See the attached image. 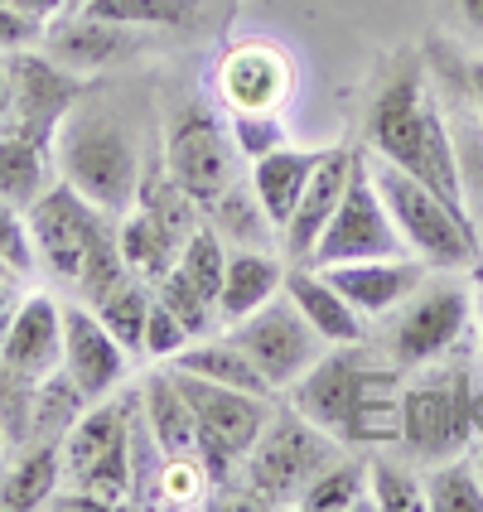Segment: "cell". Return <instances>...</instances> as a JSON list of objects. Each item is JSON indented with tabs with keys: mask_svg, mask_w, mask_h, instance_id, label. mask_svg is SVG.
<instances>
[{
	"mask_svg": "<svg viewBox=\"0 0 483 512\" xmlns=\"http://www.w3.org/2000/svg\"><path fill=\"white\" fill-rule=\"evenodd\" d=\"M141 406V387L121 397L87 401V411L63 435V484L97 493L107 508H131L136 503V479H131V421Z\"/></svg>",
	"mask_w": 483,
	"mask_h": 512,
	"instance_id": "cell-5",
	"label": "cell"
},
{
	"mask_svg": "<svg viewBox=\"0 0 483 512\" xmlns=\"http://www.w3.org/2000/svg\"><path fill=\"white\" fill-rule=\"evenodd\" d=\"M5 455H10V440H5V430H0V469H5Z\"/></svg>",
	"mask_w": 483,
	"mask_h": 512,
	"instance_id": "cell-50",
	"label": "cell"
},
{
	"mask_svg": "<svg viewBox=\"0 0 483 512\" xmlns=\"http://www.w3.org/2000/svg\"><path fill=\"white\" fill-rule=\"evenodd\" d=\"M5 73H10V116L15 126L34 136V141L54 145L63 116L83 102L87 78L63 68L58 58L39 54V49H20V54L5 58Z\"/></svg>",
	"mask_w": 483,
	"mask_h": 512,
	"instance_id": "cell-13",
	"label": "cell"
},
{
	"mask_svg": "<svg viewBox=\"0 0 483 512\" xmlns=\"http://www.w3.org/2000/svg\"><path fill=\"white\" fill-rule=\"evenodd\" d=\"M87 15L131 29H194L208 20V0H92Z\"/></svg>",
	"mask_w": 483,
	"mask_h": 512,
	"instance_id": "cell-31",
	"label": "cell"
},
{
	"mask_svg": "<svg viewBox=\"0 0 483 512\" xmlns=\"http://www.w3.org/2000/svg\"><path fill=\"white\" fill-rule=\"evenodd\" d=\"M368 493L372 508L382 512H421L426 508V479L392 455H372L368 459Z\"/></svg>",
	"mask_w": 483,
	"mask_h": 512,
	"instance_id": "cell-36",
	"label": "cell"
},
{
	"mask_svg": "<svg viewBox=\"0 0 483 512\" xmlns=\"http://www.w3.org/2000/svg\"><path fill=\"white\" fill-rule=\"evenodd\" d=\"M372 368V353L358 343H329L324 358L314 363L295 387H290V406L300 416H310L319 430H329L343 445V430L353 421V406H358V392H363V377Z\"/></svg>",
	"mask_w": 483,
	"mask_h": 512,
	"instance_id": "cell-14",
	"label": "cell"
},
{
	"mask_svg": "<svg viewBox=\"0 0 483 512\" xmlns=\"http://www.w3.org/2000/svg\"><path fill=\"white\" fill-rule=\"evenodd\" d=\"M319 160H324V150H305V145H290V141L276 145L271 155L252 160V194L266 208V218L276 223V232L290 223V213H295V203H300Z\"/></svg>",
	"mask_w": 483,
	"mask_h": 512,
	"instance_id": "cell-22",
	"label": "cell"
},
{
	"mask_svg": "<svg viewBox=\"0 0 483 512\" xmlns=\"http://www.w3.org/2000/svg\"><path fill=\"white\" fill-rule=\"evenodd\" d=\"M15 310H20V290H15V281H5L0 285V339H5V329H10Z\"/></svg>",
	"mask_w": 483,
	"mask_h": 512,
	"instance_id": "cell-45",
	"label": "cell"
},
{
	"mask_svg": "<svg viewBox=\"0 0 483 512\" xmlns=\"http://www.w3.org/2000/svg\"><path fill=\"white\" fill-rule=\"evenodd\" d=\"M334 455H339V440L314 426L310 416H300L295 406L271 411V421L252 445V455L242 459V474L232 488H247L242 503H252V508H295L305 484Z\"/></svg>",
	"mask_w": 483,
	"mask_h": 512,
	"instance_id": "cell-6",
	"label": "cell"
},
{
	"mask_svg": "<svg viewBox=\"0 0 483 512\" xmlns=\"http://www.w3.org/2000/svg\"><path fill=\"white\" fill-rule=\"evenodd\" d=\"M474 464H479V474H483V450H479V455H474Z\"/></svg>",
	"mask_w": 483,
	"mask_h": 512,
	"instance_id": "cell-54",
	"label": "cell"
},
{
	"mask_svg": "<svg viewBox=\"0 0 483 512\" xmlns=\"http://www.w3.org/2000/svg\"><path fill=\"white\" fill-rule=\"evenodd\" d=\"M469 97H474V107H479V116H483V58L469 63Z\"/></svg>",
	"mask_w": 483,
	"mask_h": 512,
	"instance_id": "cell-47",
	"label": "cell"
},
{
	"mask_svg": "<svg viewBox=\"0 0 483 512\" xmlns=\"http://www.w3.org/2000/svg\"><path fill=\"white\" fill-rule=\"evenodd\" d=\"M174 372V368H170ZM184 382V397L194 406V426H199V459L208 464L213 484L232 488L242 474V459L252 455V445L261 440V430L271 421V401L256 392H237V387H218L189 372H174Z\"/></svg>",
	"mask_w": 483,
	"mask_h": 512,
	"instance_id": "cell-8",
	"label": "cell"
},
{
	"mask_svg": "<svg viewBox=\"0 0 483 512\" xmlns=\"http://www.w3.org/2000/svg\"><path fill=\"white\" fill-rule=\"evenodd\" d=\"M87 411V397L83 387L68 377V372L58 368L49 377H39L34 382V416H29V445L34 440H63L73 421Z\"/></svg>",
	"mask_w": 483,
	"mask_h": 512,
	"instance_id": "cell-32",
	"label": "cell"
},
{
	"mask_svg": "<svg viewBox=\"0 0 483 512\" xmlns=\"http://www.w3.org/2000/svg\"><path fill=\"white\" fill-rule=\"evenodd\" d=\"M363 503H372L368 464L353 455H334L310 484H305V493L295 498L300 512H348V508H363Z\"/></svg>",
	"mask_w": 483,
	"mask_h": 512,
	"instance_id": "cell-29",
	"label": "cell"
},
{
	"mask_svg": "<svg viewBox=\"0 0 483 512\" xmlns=\"http://www.w3.org/2000/svg\"><path fill=\"white\" fill-rule=\"evenodd\" d=\"M116 237H121V256H126L131 276H141V281H150V285L170 271L174 261H179V247L189 242V237H179L165 218H155L141 203H131V208L121 213Z\"/></svg>",
	"mask_w": 483,
	"mask_h": 512,
	"instance_id": "cell-27",
	"label": "cell"
},
{
	"mask_svg": "<svg viewBox=\"0 0 483 512\" xmlns=\"http://www.w3.org/2000/svg\"><path fill=\"white\" fill-rule=\"evenodd\" d=\"M368 256H411V247L401 242L397 223H392L387 203L377 194V179L368 170V150H358L348 189H343L339 208H334L329 228L319 232L305 266H339V261H368Z\"/></svg>",
	"mask_w": 483,
	"mask_h": 512,
	"instance_id": "cell-10",
	"label": "cell"
},
{
	"mask_svg": "<svg viewBox=\"0 0 483 512\" xmlns=\"http://www.w3.org/2000/svg\"><path fill=\"white\" fill-rule=\"evenodd\" d=\"M54 165L102 213H126L141 194V141L107 102H78L54 136Z\"/></svg>",
	"mask_w": 483,
	"mask_h": 512,
	"instance_id": "cell-3",
	"label": "cell"
},
{
	"mask_svg": "<svg viewBox=\"0 0 483 512\" xmlns=\"http://www.w3.org/2000/svg\"><path fill=\"white\" fill-rule=\"evenodd\" d=\"M483 430V401L474 397V372H426L401 387V450L421 464L464 455Z\"/></svg>",
	"mask_w": 483,
	"mask_h": 512,
	"instance_id": "cell-7",
	"label": "cell"
},
{
	"mask_svg": "<svg viewBox=\"0 0 483 512\" xmlns=\"http://www.w3.org/2000/svg\"><path fill=\"white\" fill-rule=\"evenodd\" d=\"M0 256L15 266V276H29L39 261H34V242H29V223H25V208L0 199Z\"/></svg>",
	"mask_w": 483,
	"mask_h": 512,
	"instance_id": "cell-41",
	"label": "cell"
},
{
	"mask_svg": "<svg viewBox=\"0 0 483 512\" xmlns=\"http://www.w3.org/2000/svg\"><path fill=\"white\" fill-rule=\"evenodd\" d=\"M29 416H34V382L0 363V430L10 445H29Z\"/></svg>",
	"mask_w": 483,
	"mask_h": 512,
	"instance_id": "cell-39",
	"label": "cell"
},
{
	"mask_svg": "<svg viewBox=\"0 0 483 512\" xmlns=\"http://www.w3.org/2000/svg\"><path fill=\"white\" fill-rule=\"evenodd\" d=\"M184 343H189V329L174 319V310H165V305L155 300V305H150V319H145V358L170 363Z\"/></svg>",
	"mask_w": 483,
	"mask_h": 512,
	"instance_id": "cell-42",
	"label": "cell"
},
{
	"mask_svg": "<svg viewBox=\"0 0 483 512\" xmlns=\"http://www.w3.org/2000/svg\"><path fill=\"white\" fill-rule=\"evenodd\" d=\"M474 319H479V334H483V300H479V310H474Z\"/></svg>",
	"mask_w": 483,
	"mask_h": 512,
	"instance_id": "cell-53",
	"label": "cell"
},
{
	"mask_svg": "<svg viewBox=\"0 0 483 512\" xmlns=\"http://www.w3.org/2000/svg\"><path fill=\"white\" fill-rule=\"evenodd\" d=\"M44 54L87 78V73L116 68L121 58L136 54V29L97 20V15H87V10H73V15L49 20V29H44Z\"/></svg>",
	"mask_w": 483,
	"mask_h": 512,
	"instance_id": "cell-19",
	"label": "cell"
},
{
	"mask_svg": "<svg viewBox=\"0 0 483 512\" xmlns=\"http://www.w3.org/2000/svg\"><path fill=\"white\" fill-rule=\"evenodd\" d=\"M107 218L112 213H102L92 199H83L73 184H49L25 208L34 261L58 281L78 285L87 305H102L116 285L131 281L121 237Z\"/></svg>",
	"mask_w": 483,
	"mask_h": 512,
	"instance_id": "cell-1",
	"label": "cell"
},
{
	"mask_svg": "<svg viewBox=\"0 0 483 512\" xmlns=\"http://www.w3.org/2000/svg\"><path fill=\"white\" fill-rule=\"evenodd\" d=\"M314 271H324V281L363 319L397 314L430 276L421 256H368V261H339V266H314Z\"/></svg>",
	"mask_w": 483,
	"mask_h": 512,
	"instance_id": "cell-16",
	"label": "cell"
},
{
	"mask_svg": "<svg viewBox=\"0 0 483 512\" xmlns=\"http://www.w3.org/2000/svg\"><path fill=\"white\" fill-rule=\"evenodd\" d=\"M237 145H232V131L203 107H189V112L174 116L170 141H165V165H170V179L194 194L199 208H208L213 199H223L232 184H237Z\"/></svg>",
	"mask_w": 483,
	"mask_h": 512,
	"instance_id": "cell-12",
	"label": "cell"
},
{
	"mask_svg": "<svg viewBox=\"0 0 483 512\" xmlns=\"http://www.w3.org/2000/svg\"><path fill=\"white\" fill-rule=\"evenodd\" d=\"M155 300L174 310V319L189 329V339H208V334H218L223 329V319H218V300H208L199 285L189 281L179 266H170L160 281H155Z\"/></svg>",
	"mask_w": 483,
	"mask_h": 512,
	"instance_id": "cell-35",
	"label": "cell"
},
{
	"mask_svg": "<svg viewBox=\"0 0 483 512\" xmlns=\"http://www.w3.org/2000/svg\"><path fill=\"white\" fill-rule=\"evenodd\" d=\"M459 15H464V25L483 34V0H459Z\"/></svg>",
	"mask_w": 483,
	"mask_h": 512,
	"instance_id": "cell-46",
	"label": "cell"
},
{
	"mask_svg": "<svg viewBox=\"0 0 483 512\" xmlns=\"http://www.w3.org/2000/svg\"><path fill=\"white\" fill-rule=\"evenodd\" d=\"M49 165H54V145L25 136L20 126L0 131V199L29 208L49 189Z\"/></svg>",
	"mask_w": 483,
	"mask_h": 512,
	"instance_id": "cell-28",
	"label": "cell"
},
{
	"mask_svg": "<svg viewBox=\"0 0 483 512\" xmlns=\"http://www.w3.org/2000/svg\"><path fill=\"white\" fill-rule=\"evenodd\" d=\"M10 116V73H5V63H0V121Z\"/></svg>",
	"mask_w": 483,
	"mask_h": 512,
	"instance_id": "cell-48",
	"label": "cell"
},
{
	"mask_svg": "<svg viewBox=\"0 0 483 512\" xmlns=\"http://www.w3.org/2000/svg\"><path fill=\"white\" fill-rule=\"evenodd\" d=\"M353 160H358L353 145H334V150L324 145V160L314 165L310 184H305V194H300L295 213H290V223L281 228V247L295 256V261H310L319 232L329 228V218H334V208H339L343 189H348Z\"/></svg>",
	"mask_w": 483,
	"mask_h": 512,
	"instance_id": "cell-20",
	"label": "cell"
},
{
	"mask_svg": "<svg viewBox=\"0 0 483 512\" xmlns=\"http://www.w3.org/2000/svg\"><path fill=\"white\" fill-rule=\"evenodd\" d=\"M213 488L218 484H213V474H208V464H203L199 455H174V459H165V469H160L155 503H160V508H194Z\"/></svg>",
	"mask_w": 483,
	"mask_h": 512,
	"instance_id": "cell-38",
	"label": "cell"
},
{
	"mask_svg": "<svg viewBox=\"0 0 483 512\" xmlns=\"http://www.w3.org/2000/svg\"><path fill=\"white\" fill-rule=\"evenodd\" d=\"M141 411L150 421V435L160 440L165 455H199V426L194 406L184 397V382L174 372H150L141 382Z\"/></svg>",
	"mask_w": 483,
	"mask_h": 512,
	"instance_id": "cell-24",
	"label": "cell"
},
{
	"mask_svg": "<svg viewBox=\"0 0 483 512\" xmlns=\"http://www.w3.org/2000/svg\"><path fill=\"white\" fill-rule=\"evenodd\" d=\"M174 372H189L203 382H218V387H237V392H256V397H271L266 377L256 372V363L228 339V334H208V339H189L179 353L170 358Z\"/></svg>",
	"mask_w": 483,
	"mask_h": 512,
	"instance_id": "cell-26",
	"label": "cell"
},
{
	"mask_svg": "<svg viewBox=\"0 0 483 512\" xmlns=\"http://www.w3.org/2000/svg\"><path fill=\"white\" fill-rule=\"evenodd\" d=\"M0 5H10V10H20L29 20H58V15H68V0H0Z\"/></svg>",
	"mask_w": 483,
	"mask_h": 512,
	"instance_id": "cell-44",
	"label": "cell"
},
{
	"mask_svg": "<svg viewBox=\"0 0 483 512\" xmlns=\"http://www.w3.org/2000/svg\"><path fill=\"white\" fill-rule=\"evenodd\" d=\"M228 131H232V145H237L242 160H261V155H271L276 145L290 141L281 116H266V112H232Z\"/></svg>",
	"mask_w": 483,
	"mask_h": 512,
	"instance_id": "cell-40",
	"label": "cell"
},
{
	"mask_svg": "<svg viewBox=\"0 0 483 512\" xmlns=\"http://www.w3.org/2000/svg\"><path fill=\"white\" fill-rule=\"evenodd\" d=\"M203 213H213V228H218V237L228 242V247H261V252H271V237H281L276 232V223L266 218V208L256 203L252 184H232L223 199H213Z\"/></svg>",
	"mask_w": 483,
	"mask_h": 512,
	"instance_id": "cell-30",
	"label": "cell"
},
{
	"mask_svg": "<svg viewBox=\"0 0 483 512\" xmlns=\"http://www.w3.org/2000/svg\"><path fill=\"white\" fill-rule=\"evenodd\" d=\"M63 484V440H34L25 455L0 469V508L5 512H34L49 508V498Z\"/></svg>",
	"mask_w": 483,
	"mask_h": 512,
	"instance_id": "cell-25",
	"label": "cell"
},
{
	"mask_svg": "<svg viewBox=\"0 0 483 512\" xmlns=\"http://www.w3.org/2000/svg\"><path fill=\"white\" fill-rule=\"evenodd\" d=\"M228 242L218 237V228L213 223H199V228L189 232V242L179 247V271L189 276V281L199 285L208 300H218V290H223V271H228Z\"/></svg>",
	"mask_w": 483,
	"mask_h": 512,
	"instance_id": "cell-37",
	"label": "cell"
},
{
	"mask_svg": "<svg viewBox=\"0 0 483 512\" xmlns=\"http://www.w3.org/2000/svg\"><path fill=\"white\" fill-rule=\"evenodd\" d=\"M126 348L97 319L92 305H63V372L83 387L87 401L112 397L126 377Z\"/></svg>",
	"mask_w": 483,
	"mask_h": 512,
	"instance_id": "cell-17",
	"label": "cell"
},
{
	"mask_svg": "<svg viewBox=\"0 0 483 512\" xmlns=\"http://www.w3.org/2000/svg\"><path fill=\"white\" fill-rule=\"evenodd\" d=\"M223 334H228V339L252 358L256 372L266 377V387H271V392H290V387H295V382H300V377L324 358V348H329V343L310 329V319L295 310V300H290V295L266 300L256 314L228 324Z\"/></svg>",
	"mask_w": 483,
	"mask_h": 512,
	"instance_id": "cell-11",
	"label": "cell"
},
{
	"mask_svg": "<svg viewBox=\"0 0 483 512\" xmlns=\"http://www.w3.org/2000/svg\"><path fill=\"white\" fill-rule=\"evenodd\" d=\"M474 319V295L459 281H430L406 300L387 329V358L401 372H421L440 358H450Z\"/></svg>",
	"mask_w": 483,
	"mask_h": 512,
	"instance_id": "cell-9",
	"label": "cell"
},
{
	"mask_svg": "<svg viewBox=\"0 0 483 512\" xmlns=\"http://www.w3.org/2000/svg\"><path fill=\"white\" fill-rule=\"evenodd\" d=\"M285 290V266L261 247H232L228 271H223V290H218V319L223 329L256 314L266 300H276Z\"/></svg>",
	"mask_w": 483,
	"mask_h": 512,
	"instance_id": "cell-23",
	"label": "cell"
},
{
	"mask_svg": "<svg viewBox=\"0 0 483 512\" xmlns=\"http://www.w3.org/2000/svg\"><path fill=\"white\" fill-rule=\"evenodd\" d=\"M150 305H155V285L131 276L126 285H116L102 305H92L97 319L112 329V339L126 348V353H145V319H150Z\"/></svg>",
	"mask_w": 483,
	"mask_h": 512,
	"instance_id": "cell-33",
	"label": "cell"
},
{
	"mask_svg": "<svg viewBox=\"0 0 483 512\" xmlns=\"http://www.w3.org/2000/svg\"><path fill=\"white\" fill-rule=\"evenodd\" d=\"M368 170L377 179V194L387 203V213L397 223L401 242L411 247V256H421L430 271H474L479 266L483 237L459 203L435 194L430 184H421L416 174L397 170L382 155H368Z\"/></svg>",
	"mask_w": 483,
	"mask_h": 512,
	"instance_id": "cell-4",
	"label": "cell"
},
{
	"mask_svg": "<svg viewBox=\"0 0 483 512\" xmlns=\"http://www.w3.org/2000/svg\"><path fill=\"white\" fill-rule=\"evenodd\" d=\"M218 97L228 112L281 116L295 97V58L271 39H242L218 63Z\"/></svg>",
	"mask_w": 483,
	"mask_h": 512,
	"instance_id": "cell-15",
	"label": "cell"
},
{
	"mask_svg": "<svg viewBox=\"0 0 483 512\" xmlns=\"http://www.w3.org/2000/svg\"><path fill=\"white\" fill-rule=\"evenodd\" d=\"M474 285H479V295H483V266H474Z\"/></svg>",
	"mask_w": 483,
	"mask_h": 512,
	"instance_id": "cell-52",
	"label": "cell"
},
{
	"mask_svg": "<svg viewBox=\"0 0 483 512\" xmlns=\"http://www.w3.org/2000/svg\"><path fill=\"white\" fill-rule=\"evenodd\" d=\"M44 20H29L20 10L0 5V54H20V49H39L44 44Z\"/></svg>",
	"mask_w": 483,
	"mask_h": 512,
	"instance_id": "cell-43",
	"label": "cell"
},
{
	"mask_svg": "<svg viewBox=\"0 0 483 512\" xmlns=\"http://www.w3.org/2000/svg\"><path fill=\"white\" fill-rule=\"evenodd\" d=\"M87 5H92V0H68V15H73V10H87Z\"/></svg>",
	"mask_w": 483,
	"mask_h": 512,
	"instance_id": "cell-51",
	"label": "cell"
},
{
	"mask_svg": "<svg viewBox=\"0 0 483 512\" xmlns=\"http://www.w3.org/2000/svg\"><path fill=\"white\" fill-rule=\"evenodd\" d=\"M372 155L392 160L397 170L416 174L421 184H430L435 194H445L450 203L464 208V189H459V165H455V141H450V121L435 107L426 78L416 63L397 68L377 102H372ZM469 213V208H464Z\"/></svg>",
	"mask_w": 483,
	"mask_h": 512,
	"instance_id": "cell-2",
	"label": "cell"
},
{
	"mask_svg": "<svg viewBox=\"0 0 483 512\" xmlns=\"http://www.w3.org/2000/svg\"><path fill=\"white\" fill-rule=\"evenodd\" d=\"M285 295L295 300V310L310 319V329L324 343H358L363 339V324H368V319L353 310L334 285L324 281V271L295 261V266L285 271Z\"/></svg>",
	"mask_w": 483,
	"mask_h": 512,
	"instance_id": "cell-21",
	"label": "cell"
},
{
	"mask_svg": "<svg viewBox=\"0 0 483 512\" xmlns=\"http://www.w3.org/2000/svg\"><path fill=\"white\" fill-rule=\"evenodd\" d=\"M0 363L29 377V382L63 368V305L54 295L29 290L20 300V310H15L5 339H0Z\"/></svg>",
	"mask_w": 483,
	"mask_h": 512,
	"instance_id": "cell-18",
	"label": "cell"
},
{
	"mask_svg": "<svg viewBox=\"0 0 483 512\" xmlns=\"http://www.w3.org/2000/svg\"><path fill=\"white\" fill-rule=\"evenodd\" d=\"M430 512H483V474L474 459H440L426 474Z\"/></svg>",
	"mask_w": 483,
	"mask_h": 512,
	"instance_id": "cell-34",
	"label": "cell"
},
{
	"mask_svg": "<svg viewBox=\"0 0 483 512\" xmlns=\"http://www.w3.org/2000/svg\"><path fill=\"white\" fill-rule=\"evenodd\" d=\"M5 281H15V266H10V261L0 256V285H5Z\"/></svg>",
	"mask_w": 483,
	"mask_h": 512,
	"instance_id": "cell-49",
	"label": "cell"
}]
</instances>
